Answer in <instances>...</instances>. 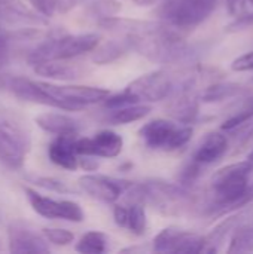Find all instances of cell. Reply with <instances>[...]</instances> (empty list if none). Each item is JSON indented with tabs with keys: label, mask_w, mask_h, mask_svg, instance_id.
Listing matches in <instances>:
<instances>
[{
	"label": "cell",
	"mask_w": 253,
	"mask_h": 254,
	"mask_svg": "<svg viewBox=\"0 0 253 254\" xmlns=\"http://www.w3.org/2000/svg\"><path fill=\"white\" fill-rule=\"evenodd\" d=\"M60 0H30V4L42 18H51L58 9Z\"/></svg>",
	"instance_id": "33"
},
{
	"label": "cell",
	"mask_w": 253,
	"mask_h": 254,
	"mask_svg": "<svg viewBox=\"0 0 253 254\" xmlns=\"http://www.w3.org/2000/svg\"><path fill=\"white\" fill-rule=\"evenodd\" d=\"M124 91L134 103H155L174 94L176 85L173 76L167 70H154L133 80Z\"/></svg>",
	"instance_id": "8"
},
{
	"label": "cell",
	"mask_w": 253,
	"mask_h": 254,
	"mask_svg": "<svg viewBox=\"0 0 253 254\" xmlns=\"http://www.w3.org/2000/svg\"><path fill=\"white\" fill-rule=\"evenodd\" d=\"M133 51L131 43L128 37H121V39H113L109 40L103 45H97L91 52V61L95 64H110L121 57H124L127 52Z\"/></svg>",
	"instance_id": "24"
},
{
	"label": "cell",
	"mask_w": 253,
	"mask_h": 254,
	"mask_svg": "<svg viewBox=\"0 0 253 254\" xmlns=\"http://www.w3.org/2000/svg\"><path fill=\"white\" fill-rule=\"evenodd\" d=\"M88 10L92 16H97L100 21V19L115 16L121 10V3L115 0H97V1L89 3Z\"/></svg>",
	"instance_id": "30"
},
{
	"label": "cell",
	"mask_w": 253,
	"mask_h": 254,
	"mask_svg": "<svg viewBox=\"0 0 253 254\" xmlns=\"http://www.w3.org/2000/svg\"><path fill=\"white\" fill-rule=\"evenodd\" d=\"M24 193L34 210L39 216L51 220H67V222H75L79 223L85 219V214L78 202L67 201V199H54L43 196L37 193L31 188H24Z\"/></svg>",
	"instance_id": "9"
},
{
	"label": "cell",
	"mask_w": 253,
	"mask_h": 254,
	"mask_svg": "<svg viewBox=\"0 0 253 254\" xmlns=\"http://www.w3.org/2000/svg\"><path fill=\"white\" fill-rule=\"evenodd\" d=\"M251 119H253V94L252 95H248V97L236 107V110L222 122L221 129L225 131V132H228V131H231L233 128H236V127H239V125H242V124L251 121Z\"/></svg>",
	"instance_id": "27"
},
{
	"label": "cell",
	"mask_w": 253,
	"mask_h": 254,
	"mask_svg": "<svg viewBox=\"0 0 253 254\" xmlns=\"http://www.w3.org/2000/svg\"><path fill=\"white\" fill-rule=\"evenodd\" d=\"M7 88L16 98L22 101L60 109L58 103L40 88L37 80H30L25 77H12L7 80Z\"/></svg>",
	"instance_id": "18"
},
{
	"label": "cell",
	"mask_w": 253,
	"mask_h": 254,
	"mask_svg": "<svg viewBox=\"0 0 253 254\" xmlns=\"http://www.w3.org/2000/svg\"><path fill=\"white\" fill-rule=\"evenodd\" d=\"M31 138L19 118L0 110V162L12 170H21L30 152Z\"/></svg>",
	"instance_id": "3"
},
{
	"label": "cell",
	"mask_w": 253,
	"mask_h": 254,
	"mask_svg": "<svg viewBox=\"0 0 253 254\" xmlns=\"http://www.w3.org/2000/svg\"><path fill=\"white\" fill-rule=\"evenodd\" d=\"M42 235L48 243H52L55 246H69L75 238V235L70 231L60 228H45L42 231Z\"/></svg>",
	"instance_id": "31"
},
{
	"label": "cell",
	"mask_w": 253,
	"mask_h": 254,
	"mask_svg": "<svg viewBox=\"0 0 253 254\" xmlns=\"http://www.w3.org/2000/svg\"><path fill=\"white\" fill-rule=\"evenodd\" d=\"M253 164L234 162L219 168L210 180V202L204 207L207 216H227L248 207L253 201L251 176Z\"/></svg>",
	"instance_id": "1"
},
{
	"label": "cell",
	"mask_w": 253,
	"mask_h": 254,
	"mask_svg": "<svg viewBox=\"0 0 253 254\" xmlns=\"http://www.w3.org/2000/svg\"><path fill=\"white\" fill-rule=\"evenodd\" d=\"M253 25V12H245L239 16L234 18V21L231 24L227 25V31L228 33H237V31H242V30H246L249 27Z\"/></svg>",
	"instance_id": "35"
},
{
	"label": "cell",
	"mask_w": 253,
	"mask_h": 254,
	"mask_svg": "<svg viewBox=\"0 0 253 254\" xmlns=\"http://www.w3.org/2000/svg\"><path fill=\"white\" fill-rule=\"evenodd\" d=\"M40 88L49 94L60 106V110H82L89 104L104 101L109 97V91L97 86L84 85H57L51 82L37 80Z\"/></svg>",
	"instance_id": "7"
},
{
	"label": "cell",
	"mask_w": 253,
	"mask_h": 254,
	"mask_svg": "<svg viewBox=\"0 0 253 254\" xmlns=\"http://www.w3.org/2000/svg\"><path fill=\"white\" fill-rule=\"evenodd\" d=\"M115 223L131 232L133 235H143L148 228V219L145 213V207L137 201H125V204H118L113 208Z\"/></svg>",
	"instance_id": "15"
},
{
	"label": "cell",
	"mask_w": 253,
	"mask_h": 254,
	"mask_svg": "<svg viewBox=\"0 0 253 254\" xmlns=\"http://www.w3.org/2000/svg\"><path fill=\"white\" fill-rule=\"evenodd\" d=\"M230 150V137L225 131H210L197 144L192 159L201 165H212L221 161Z\"/></svg>",
	"instance_id": "14"
},
{
	"label": "cell",
	"mask_w": 253,
	"mask_h": 254,
	"mask_svg": "<svg viewBox=\"0 0 253 254\" xmlns=\"http://www.w3.org/2000/svg\"><path fill=\"white\" fill-rule=\"evenodd\" d=\"M194 129L191 125L169 119H154L145 124L139 135L152 150L176 152L183 149L192 138Z\"/></svg>",
	"instance_id": "5"
},
{
	"label": "cell",
	"mask_w": 253,
	"mask_h": 254,
	"mask_svg": "<svg viewBox=\"0 0 253 254\" xmlns=\"http://www.w3.org/2000/svg\"><path fill=\"white\" fill-rule=\"evenodd\" d=\"M36 124L43 131L55 135H76L81 129L79 121L64 113H42L36 116Z\"/></svg>",
	"instance_id": "23"
},
{
	"label": "cell",
	"mask_w": 253,
	"mask_h": 254,
	"mask_svg": "<svg viewBox=\"0 0 253 254\" xmlns=\"http://www.w3.org/2000/svg\"><path fill=\"white\" fill-rule=\"evenodd\" d=\"M10 58V39L0 31V85L4 77V70Z\"/></svg>",
	"instance_id": "34"
},
{
	"label": "cell",
	"mask_w": 253,
	"mask_h": 254,
	"mask_svg": "<svg viewBox=\"0 0 253 254\" xmlns=\"http://www.w3.org/2000/svg\"><path fill=\"white\" fill-rule=\"evenodd\" d=\"M43 235H39L28 223L15 220L7 228V244L9 252L16 254H40L49 253Z\"/></svg>",
	"instance_id": "12"
},
{
	"label": "cell",
	"mask_w": 253,
	"mask_h": 254,
	"mask_svg": "<svg viewBox=\"0 0 253 254\" xmlns=\"http://www.w3.org/2000/svg\"><path fill=\"white\" fill-rule=\"evenodd\" d=\"M98 42L100 36L95 33L64 34L40 43L28 54L27 61L34 64L48 60H73L91 52L98 45Z\"/></svg>",
	"instance_id": "4"
},
{
	"label": "cell",
	"mask_w": 253,
	"mask_h": 254,
	"mask_svg": "<svg viewBox=\"0 0 253 254\" xmlns=\"http://www.w3.org/2000/svg\"><path fill=\"white\" fill-rule=\"evenodd\" d=\"M78 183L81 189L85 193H88L91 198L98 199L106 204L116 202L130 185V182H124V180L100 176V174L97 176L85 174L78 180Z\"/></svg>",
	"instance_id": "13"
},
{
	"label": "cell",
	"mask_w": 253,
	"mask_h": 254,
	"mask_svg": "<svg viewBox=\"0 0 253 254\" xmlns=\"http://www.w3.org/2000/svg\"><path fill=\"white\" fill-rule=\"evenodd\" d=\"M142 185L143 204H149L154 210L164 216L179 217L198 207V198L191 189L164 180H148Z\"/></svg>",
	"instance_id": "2"
},
{
	"label": "cell",
	"mask_w": 253,
	"mask_h": 254,
	"mask_svg": "<svg viewBox=\"0 0 253 254\" xmlns=\"http://www.w3.org/2000/svg\"><path fill=\"white\" fill-rule=\"evenodd\" d=\"M136 4L139 6H151V4H155V3H160L161 0H133Z\"/></svg>",
	"instance_id": "39"
},
{
	"label": "cell",
	"mask_w": 253,
	"mask_h": 254,
	"mask_svg": "<svg viewBox=\"0 0 253 254\" xmlns=\"http://www.w3.org/2000/svg\"><path fill=\"white\" fill-rule=\"evenodd\" d=\"M36 74L55 79V80H75L88 73V68L79 63H70L69 60H48L30 64Z\"/></svg>",
	"instance_id": "16"
},
{
	"label": "cell",
	"mask_w": 253,
	"mask_h": 254,
	"mask_svg": "<svg viewBox=\"0 0 253 254\" xmlns=\"http://www.w3.org/2000/svg\"><path fill=\"white\" fill-rule=\"evenodd\" d=\"M225 3H227V10L233 18L245 13L248 10V4H249L248 0H225Z\"/></svg>",
	"instance_id": "37"
},
{
	"label": "cell",
	"mask_w": 253,
	"mask_h": 254,
	"mask_svg": "<svg viewBox=\"0 0 253 254\" xmlns=\"http://www.w3.org/2000/svg\"><path fill=\"white\" fill-rule=\"evenodd\" d=\"M248 211H233L225 220L213 228V231L204 237V252L203 253H218L222 243L230 238V235L243 223H246Z\"/></svg>",
	"instance_id": "20"
},
{
	"label": "cell",
	"mask_w": 253,
	"mask_h": 254,
	"mask_svg": "<svg viewBox=\"0 0 253 254\" xmlns=\"http://www.w3.org/2000/svg\"><path fill=\"white\" fill-rule=\"evenodd\" d=\"M110 113L107 115V121L113 125H125V124H131L136 121L143 119L145 116H148L152 112V107L148 104H130V106H124V107H116V109H109Z\"/></svg>",
	"instance_id": "25"
},
{
	"label": "cell",
	"mask_w": 253,
	"mask_h": 254,
	"mask_svg": "<svg viewBox=\"0 0 253 254\" xmlns=\"http://www.w3.org/2000/svg\"><path fill=\"white\" fill-rule=\"evenodd\" d=\"M248 3H249V4H253V0H248Z\"/></svg>",
	"instance_id": "41"
},
{
	"label": "cell",
	"mask_w": 253,
	"mask_h": 254,
	"mask_svg": "<svg viewBox=\"0 0 253 254\" xmlns=\"http://www.w3.org/2000/svg\"><path fill=\"white\" fill-rule=\"evenodd\" d=\"M28 179H30V182L36 183L37 186H40L46 190H52V192H58V193H69L70 192V189L67 188L66 183H63L57 179H52V177L37 176V177H28Z\"/></svg>",
	"instance_id": "32"
},
{
	"label": "cell",
	"mask_w": 253,
	"mask_h": 254,
	"mask_svg": "<svg viewBox=\"0 0 253 254\" xmlns=\"http://www.w3.org/2000/svg\"><path fill=\"white\" fill-rule=\"evenodd\" d=\"M79 167L85 171H95L98 168V162L92 159V156H82L79 158Z\"/></svg>",
	"instance_id": "38"
},
{
	"label": "cell",
	"mask_w": 253,
	"mask_h": 254,
	"mask_svg": "<svg viewBox=\"0 0 253 254\" xmlns=\"http://www.w3.org/2000/svg\"><path fill=\"white\" fill-rule=\"evenodd\" d=\"M75 135H57L48 146V156L51 162L66 170L79 168V155L75 146Z\"/></svg>",
	"instance_id": "19"
},
{
	"label": "cell",
	"mask_w": 253,
	"mask_h": 254,
	"mask_svg": "<svg viewBox=\"0 0 253 254\" xmlns=\"http://www.w3.org/2000/svg\"><path fill=\"white\" fill-rule=\"evenodd\" d=\"M160 3L161 21L182 31L204 22L218 6V0H161Z\"/></svg>",
	"instance_id": "6"
},
{
	"label": "cell",
	"mask_w": 253,
	"mask_h": 254,
	"mask_svg": "<svg viewBox=\"0 0 253 254\" xmlns=\"http://www.w3.org/2000/svg\"><path fill=\"white\" fill-rule=\"evenodd\" d=\"M75 146L79 156L116 158L122 152L124 140L119 134L110 129H103L92 137L76 138Z\"/></svg>",
	"instance_id": "11"
},
{
	"label": "cell",
	"mask_w": 253,
	"mask_h": 254,
	"mask_svg": "<svg viewBox=\"0 0 253 254\" xmlns=\"http://www.w3.org/2000/svg\"><path fill=\"white\" fill-rule=\"evenodd\" d=\"M167 113L180 124L191 125L197 121L200 113L198 94L188 89H177L176 95L167 106Z\"/></svg>",
	"instance_id": "17"
},
{
	"label": "cell",
	"mask_w": 253,
	"mask_h": 254,
	"mask_svg": "<svg viewBox=\"0 0 253 254\" xmlns=\"http://www.w3.org/2000/svg\"><path fill=\"white\" fill-rule=\"evenodd\" d=\"M203 171H204V165L198 164L197 161H194V159L191 158V161L186 162V164L182 167V170L179 171L177 183L182 185V186H185V188H188V189H191V188L197 183V180L201 177Z\"/></svg>",
	"instance_id": "29"
},
{
	"label": "cell",
	"mask_w": 253,
	"mask_h": 254,
	"mask_svg": "<svg viewBox=\"0 0 253 254\" xmlns=\"http://www.w3.org/2000/svg\"><path fill=\"white\" fill-rule=\"evenodd\" d=\"M243 94H248L246 85L239 82H225L221 79L206 85L198 92V100L203 103H221L230 98L240 97Z\"/></svg>",
	"instance_id": "22"
},
{
	"label": "cell",
	"mask_w": 253,
	"mask_h": 254,
	"mask_svg": "<svg viewBox=\"0 0 253 254\" xmlns=\"http://www.w3.org/2000/svg\"><path fill=\"white\" fill-rule=\"evenodd\" d=\"M152 250L157 253H203L204 237L176 226H170L163 229L154 238Z\"/></svg>",
	"instance_id": "10"
},
{
	"label": "cell",
	"mask_w": 253,
	"mask_h": 254,
	"mask_svg": "<svg viewBox=\"0 0 253 254\" xmlns=\"http://www.w3.org/2000/svg\"><path fill=\"white\" fill-rule=\"evenodd\" d=\"M231 68L234 71H252L253 70V51L246 52L243 55H240L239 58H236L231 63Z\"/></svg>",
	"instance_id": "36"
},
{
	"label": "cell",
	"mask_w": 253,
	"mask_h": 254,
	"mask_svg": "<svg viewBox=\"0 0 253 254\" xmlns=\"http://www.w3.org/2000/svg\"><path fill=\"white\" fill-rule=\"evenodd\" d=\"M107 250V238L104 234L91 231L85 234L76 244V252L84 254H101Z\"/></svg>",
	"instance_id": "28"
},
{
	"label": "cell",
	"mask_w": 253,
	"mask_h": 254,
	"mask_svg": "<svg viewBox=\"0 0 253 254\" xmlns=\"http://www.w3.org/2000/svg\"><path fill=\"white\" fill-rule=\"evenodd\" d=\"M253 252V226L240 225L230 235V246L227 253H252Z\"/></svg>",
	"instance_id": "26"
},
{
	"label": "cell",
	"mask_w": 253,
	"mask_h": 254,
	"mask_svg": "<svg viewBox=\"0 0 253 254\" xmlns=\"http://www.w3.org/2000/svg\"><path fill=\"white\" fill-rule=\"evenodd\" d=\"M248 161H249V162H252V164H253V150L251 152V153H249V156H248Z\"/></svg>",
	"instance_id": "40"
},
{
	"label": "cell",
	"mask_w": 253,
	"mask_h": 254,
	"mask_svg": "<svg viewBox=\"0 0 253 254\" xmlns=\"http://www.w3.org/2000/svg\"><path fill=\"white\" fill-rule=\"evenodd\" d=\"M45 19L31 12L21 0H0V24L6 25H25L43 24Z\"/></svg>",
	"instance_id": "21"
}]
</instances>
